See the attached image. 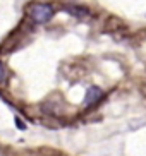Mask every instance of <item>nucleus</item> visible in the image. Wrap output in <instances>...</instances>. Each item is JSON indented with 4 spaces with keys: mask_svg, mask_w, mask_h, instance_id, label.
Returning a JSON list of instances; mask_svg holds the SVG:
<instances>
[{
    "mask_svg": "<svg viewBox=\"0 0 146 156\" xmlns=\"http://www.w3.org/2000/svg\"><path fill=\"white\" fill-rule=\"evenodd\" d=\"M9 81V69H7V65L0 60V87H5Z\"/></svg>",
    "mask_w": 146,
    "mask_h": 156,
    "instance_id": "4",
    "label": "nucleus"
},
{
    "mask_svg": "<svg viewBox=\"0 0 146 156\" xmlns=\"http://www.w3.org/2000/svg\"><path fill=\"white\" fill-rule=\"evenodd\" d=\"M64 9L67 10L69 14L78 16V17H84V16H88V10L84 9V7H78V5H65Z\"/></svg>",
    "mask_w": 146,
    "mask_h": 156,
    "instance_id": "3",
    "label": "nucleus"
},
{
    "mask_svg": "<svg viewBox=\"0 0 146 156\" xmlns=\"http://www.w3.org/2000/svg\"><path fill=\"white\" fill-rule=\"evenodd\" d=\"M27 16L31 17L33 23L45 24L53 17V7L48 4H33L27 7Z\"/></svg>",
    "mask_w": 146,
    "mask_h": 156,
    "instance_id": "1",
    "label": "nucleus"
},
{
    "mask_svg": "<svg viewBox=\"0 0 146 156\" xmlns=\"http://www.w3.org/2000/svg\"><path fill=\"white\" fill-rule=\"evenodd\" d=\"M101 96H103V91L98 86L88 87L86 94H84V106H91L95 103H98V100H101Z\"/></svg>",
    "mask_w": 146,
    "mask_h": 156,
    "instance_id": "2",
    "label": "nucleus"
},
{
    "mask_svg": "<svg viewBox=\"0 0 146 156\" xmlns=\"http://www.w3.org/2000/svg\"><path fill=\"white\" fill-rule=\"evenodd\" d=\"M16 124H17V127H19V129H24V127H26V125H24V124H23V122H21L19 119H16Z\"/></svg>",
    "mask_w": 146,
    "mask_h": 156,
    "instance_id": "5",
    "label": "nucleus"
}]
</instances>
